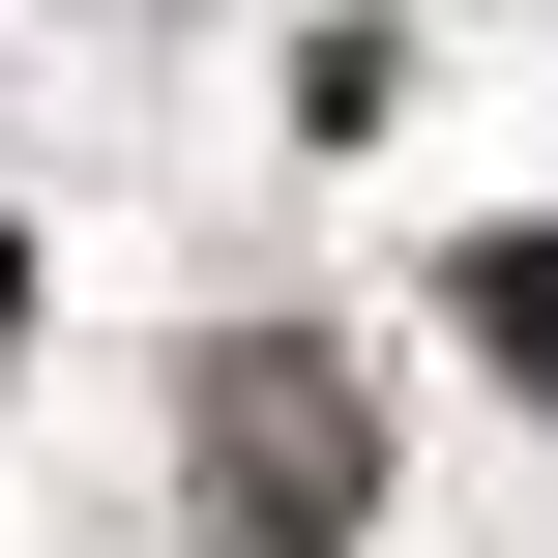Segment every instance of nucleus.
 I'll list each match as a JSON object with an SVG mask.
<instances>
[{
  "label": "nucleus",
  "instance_id": "7ed1b4c3",
  "mask_svg": "<svg viewBox=\"0 0 558 558\" xmlns=\"http://www.w3.org/2000/svg\"><path fill=\"white\" fill-rule=\"evenodd\" d=\"M0 324H29V235H0Z\"/></svg>",
  "mask_w": 558,
  "mask_h": 558
},
{
  "label": "nucleus",
  "instance_id": "f257e3e1",
  "mask_svg": "<svg viewBox=\"0 0 558 558\" xmlns=\"http://www.w3.org/2000/svg\"><path fill=\"white\" fill-rule=\"evenodd\" d=\"M177 441H206V530L235 558H353V500H383V412H353V353H206L177 383Z\"/></svg>",
  "mask_w": 558,
  "mask_h": 558
},
{
  "label": "nucleus",
  "instance_id": "f03ea898",
  "mask_svg": "<svg viewBox=\"0 0 558 558\" xmlns=\"http://www.w3.org/2000/svg\"><path fill=\"white\" fill-rule=\"evenodd\" d=\"M471 353H500V383H558V235H500V265H471Z\"/></svg>",
  "mask_w": 558,
  "mask_h": 558
}]
</instances>
